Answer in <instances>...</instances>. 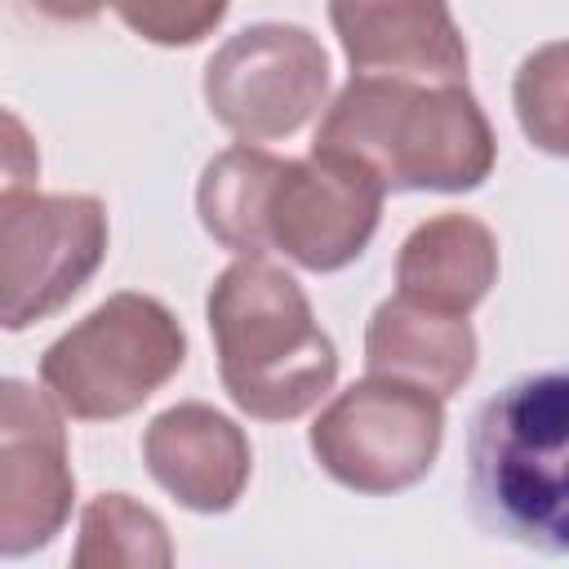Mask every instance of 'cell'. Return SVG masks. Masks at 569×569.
<instances>
[{"instance_id":"1","label":"cell","mask_w":569,"mask_h":569,"mask_svg":"<svg viewBox=\"0 0 569 569\" xmlns=\"http://www.w3.org/2000/svg\"><path fill=\"white\" fill-rule=\"evenodd\" d=\"M360 160L382 191H476L498 164V138L467 84L351 76L325 102L316 142Z\"/></svg>"},{"instance_id":"2","label":"cell","mask_w":569,"mask_h":569,"mask_svg":"<svg viewBox=\"0 0 569 569\" xmlns=\"http://www.w3.org/2000/svg\"><path fill=\"white\" fill-rule=\"evenodd\" d=\"M204 320L222 391L240 413L258 422H293L333 391L338 347L284 267L236 258L213 276Z\"/></svg>"},{"instance_id":"3","label":"cell","mask_w":569,"mask_h":569,"mask_svg":"<svg viewBox=\"0 0 569 569\" xmlns=\"http://www.w3.org/2000/svg\"><path fill=\"white\" fill-rule=\"evenodd\" d=\"M467 498L489 538L569 551V378L560 369L525 373L476 409Z\"/></svg>"},{"instance_id":"4","label":"cell","mask_w":569,"mask_h":569,"mask_svg":"<svg viewBox=\"0 0 569 569\" xmlns=\"http://www.w3.org/2000/svg\"><path fill=\"white\" fill-rule=\"evenodd\" d=\"M182 365V320L160 298L120 289L44 347L40 387L76 422H116L142 409Z\"/></svg>"},{"instance_id":"5","label":"cell","mask_w":569,"mask_h":569,"mask_svg":"<svg viewBox=\"0 0 569 569\" xmlns=\"http://www.w3.org/2000/svg\"><path fill=\"white\" fill-rule=\"evenodd\" d=\"M307 445L329 480L387 498L431 476L445 445V400L413 382L365 373L316 413Z\"/></svg>"},{"instance_id":"6","label":"cell","mask_w":569,"mask_h":569,"mask_svg":"<svg viewBox=\"0 0 569 569\" xmlns=\"http://www.w3.org/2000/svg\"><path fill=\"white\" fill-rule=\"evenodd\" d=\"M107 204L84 191L0 187V329L58 316L107 258Z\"/></svg>"},{"instance_id":"7","label":"cell","mask_w":569,"mask_h":569,"mask_svg":"<svg viewBox=\"0 0 569 569\" xmlns=\"http://www.w3.org/2000/svg\"><path fill=\"white\" fill-rule=\"evenodd\" d=\"M204 107L240 142L293 138L329 98V53L298 22H249L204 62Z\"/></svg>"},{"instance_id":"8","label":"cell","mask_w":569,"mask_h":569,"mask_svg":"<svg viewBox=\"0 0 569 569\" xmlns=\"http://www.w3.org/2000/svg\"><path fill=\"white\" fill-rule=\"evenodd\" d=\"M382 200V182L342 151L311 147L298 160L280 156L262 196V244L302 271H342L369 249Z\"/></svg>"},{"instance_id":"9","label":"cell","mask_w":569,"mask_h":569,"mask_svg":"<svg viewBox=\"0 0 569 569\" xmlns=\"http://www.w3.org/2000/svg\"><path fill=\"white\" fill-rule=\"evenodd\" d=\"M71 507L67 413L44 387L0 373V560L44 551L67 529Z\"/></svg>"},{"instance_id":"10","label":"cell","mask_w":569,"mask_h":569,"mask_svg":"<svg viewBox=\"0 0 569 569\" xmlns=\"http://www.w3.org/2000/svg\"><path fill=\"white\" fill-rule=\"evenodd\" d=\"M329 27L351 76L467 84V40L449 0H329Z\"/></svg>"},{"instance_id":"11","label":"cell","mask_w":569,"mask_h":569,"mask_svg":"<svg viewBox=\"0 0 569 569\" xmlns=\"http://www.w3.org/2000/svg\"><path fill=\"white\" fill-rule=\"evenodd\" d=\"M147 476L187 511H231L253 476V449L236 418L204 400H178L160 409L142 431Z\"/></svg>"},{"instance_id":"12","label":"cell","mask_w":569,"mask_h":569,"mask_svg":"<svg viewBox=\"0 0 569 569\" xmlns=\"http://www.w3.org/2000/svg\"><path fill=\"white\" fill-rule=\"evenodd\" d=\"M493 284H498V236L476 213H431L400 240L396 293L418 307L471 316Z\"/></svg>"},{"instance_id":"13","label":"cell","mask_w":569,"mask_h":569,"mask_svg":"<svg viewBox=\"0 0 569 569\" xmlns=\"http://www.w3.org/2000/svg\"><path fill=\"white\" fill-rule=\"evenodd\" d=\"M476 356L480 342L467 316L431 311L400 293L382 298L365 325V369L413 382L440 400L471 382Z\"/></svg>"},{"instance_id":"14","label":"cell","mask_w":569,"mask_h":569,"mask_svg":"<svg viewBox=\"0 0 569 569\" xmlns=\"http://www.w3.org/2000/svg\"><path fill=\"white\" fill-rule=\"evenodd\" d=\"M280 156L258 142H236L218 151L196 187V213L209 240L236 258H267L262 244V196Z\"/></svg>"},{"instance_id":"15","label":"cell","mask_w":569,"mask_h":569,"mask_svg":"<svg viewBox=\"0 0 569 569\" xmlns=\"http://www.w3.org/2000/svg\"><path fill=\"white\" fill-rule=\"evenodd\" d=\"M76 569H169L173 542L164 520L129 493H93L80 507L71 551Z\"/></svg>"},{"instance_id":"16","label":"cell","mask_w":569,"mask_h":569,"mask_svg":"<svg viewBox=\"0 0 569 569\" xmlns=\"http://www.w3.org/2000/svg\"><path fill=\"white\" fill-rule=\"evenodd\" d=\"M516 116L529 142L565 156V44H542L516 71Z\"/></svg>"},{"instance_id":"17","label":"cell","mask_w":569,"mask_h":569,"mask_svg":"<svg viewBox=\"0 0 569 569\" xmlns=\"http://www.w3.org/2000/svg\"><path fill=\"white\" fill-rule=\"evenodd\" d=\"M116 18L160 49H191L227 18L231 0H111Z\"/></svg>"},{"instance_id":"18","label":"cell","mask_w":569,"mask_h":569,"mask_svg":"<svg viewBox=\"0 0 569 569\" xmlns=\"http://www.w3.org/2000/svg\"><path fill=\"white\" fill-rule=\"evenodd\" d=\"M40 182V147L36 133L0 107V187H36Z\"/></svg>"},{"instance_id":"19","label":"cell","mask_w":569,"mask_h":569,"mask_svg":"<svg viewBox=\"0 0 569 569\" xmlns=\"http://www.w3.org/2000/svg\"><path fill=\"white\" fill-rule=\"evenodd\" d=\"M53 22H93L111 0H31Z\"/></svg>"}]
</instances>
